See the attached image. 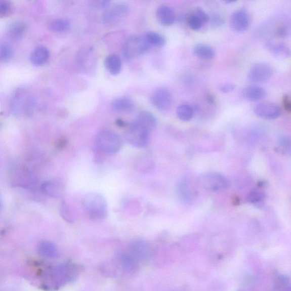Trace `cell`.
<instances>
[{
	"mask_svg": "<svg viewBox=\"0 0 291 291\" xmlns=\"http://www.w3.org/2000/svg\"><path fill=\"white\" fill-rule=\"evenodd\" d=\"M255 112L258 117L267 120H273L278 118L282 111L280 106L272 102H263L258 104Z\"/></svg>",
	"mask_w": 291,
	"mask_h": 291,
	"instance_id": "11",
	"label": "cell"
},
{
	"mask_svg": "<svg viewBox=\"0 0 291 291\" xmlns=\"http://www.w3.org/2000/svg\"><path fill=\"white\" fill-rule=\"evenodd\" d=\"M278 151L281 154H288L290 152V140L287 136H283L280 138L279 145L276 148Z\"/></svg>",
	"mask_w": 291,
	"mask_h": 291,
	"instance_id": "32",
	"label": "cell"
},
{
	"mask_svg": "<svg viewBox=\"0 0 291 291\" xmlns=\"http://www.w3.org/2000/svg\"><path fill=\"white\" fill-rule=\"evenodd\" d=\"M195 110L190 104L183 103L179 106L177 109L178 117L184 122L190 121L193 117Z\"/></svg>",
	"mask_w": 291,
	"mask_h": 291,
	"instance_id": "26",
	"label": "cell"
},
{
	"mask_svg": "<svg viewBox=\"0 0 291 291\" xmlns=\"http://www.w3.org/2000/svg\"><path fill=\"white\" fill-rule=\"evenodd\" d=\"M39 255L48 258H57L59 256L58 249L52 242L44 241L37 246Z\"/></svg>",
	"mask_w": 291,
	"mask_h": 291,
	"instance_id": "21",
	"label": "cell"
},
{
	"mask_svg": "<svg viewBox=\"0 0 291 291\" xmlns=\"http://www.w3.org/2000/svg\"><path fill=\"white\" fill-rule=\"evenodd\" d=\"M116 123L119 127H123L126 126V123L124 122L122 119H117Z\"/></svg>",
	"mask_w": 291,
	"mask_h": 291,
	"instance_id": "39",
	"label": "cell"
},
{
	"mask_svg": "<svg viewBox=\"0 0 291 291\" xmlns=\"http://www.w3.org/2000/svg\"><path fill=\"white\" fill-rule=\"evenodd\" d=\"M274 68L270 64L258 63L253 65L248 73V80L252 82H265L273 75Z\"/></svg>",
	"mask_w": 291,
	"mask_h": 291,
	"instance_id": "10",
	"label": "cell"
},
{
	"mask_svg": "<svg viewBox=\"0 0 291 291\" xmlns=\"http://www.w3.org/2000/svg\"><path fill=\"white\" fill-rule=\"evenodd\" d=\"M129 253L138 262L149 261L154 255L152 244L142 239H135L129 244Z\"/></svg>",
	"mask_w": 291,
	"mask_h": 291,
	"instance_id": "5",
	"label": "cell"
},
{
	"mask_svg": "<svg viewBox=\"0 0 291 291\" xmlns=\"http://www.w3.org/2000/svg\"><path fill=\"white\" fill-rule=\"evenodd\" d=\"M133 123L150 133L156 126V120L154 115L147 111L141 112Z\"/></svg>",
	"mask_w": 291,
	"mask_h": 291,
	"instance_id": "15",
	"label": "cell"
},
{
	"mask_svg": "<svg viewBox=\"0 0 291 291\" xmlns=\"http://www.w3.org/2000/svg\"><path fill=\"white\" fill-rule=\"evenodd\" d=\"M206 99L207 102L211 104H215L216 103V98L215 96L211 94H209L206 96Z\"/></svg>",
	"mask_w": 291,
	"mask_h": 291,
	"instance_id": "38",
	"label": "cell"
},
{
	"mask_svg": "<svg viewBox=\"0 0 291 291\" xmlns=\"http://www.w3.org/2000/svg\"><path fill=\"white\" fill-rule=\"evenodd\" d=\"M290 279L287 275L280 274L277 276L275 288L278 291H290Z\"/></svg>",
	"mask_w": 291,
	"mask_h": 291,
	"instance_id": "27",
	"label": "cell"
},
{
	"mask_svg": "<svg viewBox=\"0 0 291 291\" xmlns=\"http://www.w3.org/2000/svg\"><path fill=\"white\" fill-rule=\"evenodd\" d=\"M235 2V1H226V3H233Z\"/></svg>",
	"mask_w": 291,
	"mask_h": 291,
	"instance_id": "40",
	"label": "cell"
},
{
	"mask_svg": "<svg viewBox=\"0 0 291 291\" xmlns=\"http://www.w3.org/2000/svg\"><path fill=\"white\" fill-rule=\"evenodd\" d=\"M41 188L46 195L53 198L61 197L64 192V185L57 180H51L45 182Z\"/></svg>",
	"mask_w": 291,
	"mask_h": 291,
	"instance_id": "14",
	"label": "cell"
},
{
	"mask_svg": "<svg viewBox=\"0 0 291 291\" xmlns=\"http://www.w3.org/2000/svg\"><path fill=\"white\" fill-rule=\"evenodd\" d=\"M230 27L235 31L242 32L250 25V17L245 9H239L234 11L230 19Z\"/></svg>",
	"mask_w": 291,
	"mask_h": 291,
	"instance_id": "12",
	"label": "cell"
},
{
	"mask_svg": "<svg viewBox=\"0 0 291 291\" xmlns=\"http://www.w3.org/2000/svg\"><path fill=\"white\" fill-rule=\"evenodd\" d=\"M235 88H236V86L233 83L226 82L220 86L219 90L222 93L228 94L233 92L235 89Z\"/></svg>",
	"mask_w": 291,
	"mask_h": 291,
	"instance_id": "35",
	"label": "cell"
},
{
	"mask_svg": "<svg viewBox=\"0 0 291 291\" xmlns=\"http://www.w3.org/2000/svg\"><path fill=\"white\" fill-rule=\"evenodd\" d=\"M205 24L202 18L197 15L196 12L193 13L188 18V25L193 30H199Z\"/></svg>",
	"mask_w": 291,
	"mask_h": 291,
	"instance_id": "28",
	"label": "cell"
},
{
	"mask_svg": "<svg viewBox=\"0 0 291 291\" xmlns=\"http://www.w3.org/2000/svg\"><path fill=\"white\" fill-rule=\"evenodd\" d=\"M70 23L67 20L59 19L53 21L49 25V29L57 33H61L67 30L70 27Z\"/></svg>",
	"mask_w": 291,
	"mask_h": 291,
	"instance_id": "29",
	"label": "cell"
},
{
	"mask_svg": "<svg viewBox=\"0 0 291 291\" xmlns=\"http://www.w3.org/2000/svg\"><path fill=\"white\" fill-rule=\"evenodd\" d=\"M151 103L157 110L160 112H165L172 107L173 96L171 92L164 88L156 90L152 94Z\"/></svg>",
	"mask_w": 291,
	"mask_h": 291,
	"instance_id": "8",
	"label": "cell"
},
{
	"mask_svg": "<svg viewBox=\"0 0 291 291\" xmlns=\"http://www.w3.org/2000/svg\"><path fill=\"white\" fill-rule=\"evenodd\" d=\"M150 49L144 35H135L129 38L123 47L124 56L132 59L145 54Z\"/></svg>",
	"mask_w": 291,
	"mask_h": 291,
	"instance_id": "4",
	"label": "cell"
},
{
	"mask_svg": "<svg viewBox=\"0 0 291 291\" xmlns=\"http://www.w3.org/2000/svg\"><path fill=\"white\" fill-rule=\"evenodd\" d=\"M27 29L26 23L22 21L13 22L9 25L7 33L9 38L13 40L21 39L24 35Z\"/></svg>",
	"mask_w": 291,
	"mask_h": 291,
	"instance_id": "19",
	"label": "cell"
},
{
	"mask_svg": "<svg viewBox=\"0 0 291 291\" xmlns=\"http://www.w3.org/2000/svg\"><path fill=\"white\" fill-rule=\"evenodd\" d=\"M83 206L90 218L93 220H101L107 216V201L102 195L97 193H90L83 198Z\"/></svg>",
	"mask_w": 291,
	"mask_h": 291,
	"instance_id": "2",
	"label": "cell"
},
{
	"mask_svg": "<svg viewBox=\"0 0 291 291\" xmlns=\"http://www.w3.org/2000/svg\"><path fill=\"white\" fill-rule=\"evenodd\" d=\"M150 133L132 122L126 134L127 141L133 146L141 148L149 144Z\"/></svg>",
	"mask_w": 291,
	"mask_h": 291,
	"instance_id": "7",
	"label": "cell"
},
{
	"mask_svg": "<svg viewBox=\"0 0 291 291\" xmlns=\"http://www.w3.org/2000/svg\"><path fill=\"white\" fill-rule=\"evenodd\" d=\"M200 183L206 190L216 192L223 190L229 186V181L223 175L211 172L205 174L200 178Z\"/></svg>",
	"mask_w": 291,
	"mask_h": 291,
	"instance_id": "6",
	"label": "cell"
},
{
	"mask_svg": "<svg viewBox=\"0 0 291 291\" xmlns=\"http://www.w3.org/2000/svg\"><path fill=\"white\" fill-rule=\"evenodd\" d=\"M50 56V53L49 49L45 46H39L32 52L30 61L33 65L41 66L48 61Z\"/></svg>",
	"mask_w": 291,
	"mask_h": 291,
	"instance_id": "16",
	"label": "cell"
},
{
	"mask_svg": "<svg viewBox=\"0 0 291 291\" xmlns=\"http://www.w3.org/2000/svg\"><path fill=\"white\" fill-rule=\"evenodd\" d=\"M283 107L284 109L288 112H290L291 110V103L290 96L288 95H285L283 99Z\"/></svg>",
	"mask_w": 291,
	"mask_h": 291,
	"instance_id": "37",
	"label": "cell"
},
{
	"mask_svg": "<svg viewBox=\"0 0 291 291\" xmlns=\"http://www.w3.org/2000/svg\"><path fill=\"white\" fill-rule=\"evenodd\" d=\"M81 269L79 266L72 262L61 263L55 266L50 272L49 287L58 289L73 282L79 276Z\"/></svg>",
	"mask_w": 291,
	"mask_h": 291,
	"instance_id": "1",
	"label": "cell"
},
{
	"mask_svg": "<svg viewBox=\"0 0 291 291\" xmlns=\"http://www.w3.org/2000/svg\"><path fill=\"white\" fill-rule=\"evenodd\" d=\"M210 21L212 26L215 27H219L225 23V19L223 16L219 13H214L210 17Z\"/></svg>",
	"mask_w": 291,
	"mask_h": 291,
	"instance_id": "33",
	"label": "cell"
},
{
	"mask_svg": "<svg viewBox=\"0 0 291 291\" xmlns=\"http://www.w3.org/2000/svg\"><path fill=\"white\" fill-rule=\"evenodd\" d=\"M0 209H1V202H0Z\"/></svg>",
	"mask_w": 291,
	"mask_h": 291,
	"instance_id": "41",
	"label": "cell"
},
{
	"mask_svg": "<svg viewBox=\"0 0 291 291\" xmlns=\"http://www.w3.org/2000/svg\"><path fill=\"white\" fill-rule=\"evenodd\" d=\"M266 95V90L258 86H247L242 91L243 98L251 101L261 100L265 98Z\"/></svg>",
	"mask_w": 291,
	"mask_h": 291,
	"instance_id": "17",
	"label": "cell"
},
{
	"mask_svg": "<svg viewBox=\"0 0 291 291\" xmlns=\"http://www.w3.org/2000/svg\"><path fill=\"white\" fill-rule=\"evenodd\" d=\"M156 17L161 25L171 26L176 21V13L174 9L168 6H161L157 9Z\"/></svg>",
	"mask_w": 291,
	"mask_h": 291,
	"instance_id": "13",
	"label": "cell"
},
{
	"mask_svg": "<svg viewBox=\"0 0 291 291\" xmlns=\"http://www.w3.org/2000/svg\"><path fill=\"white\" fill-rule=\"evenodd\" d=\"M288 27L286 25H281L277 30V34L280 37H285L289 34Z\"/></svg>",
	"mask_w": 291,
	"mask_h": 291,
	"instance_id": "36",
	"label": "cell"
},
{
	"mask_svg": "<svg viewBox=\"0 0 291 291\" xmlns=\"http://www.w3.org/2000/svg\"><path fill=\"white\" fill-rule=\"evenodd\" d=\"M13 55L12 46L7 43L0 44V62H4L9 61Z\"/></svg>",
	"mask_w": 291,
	"mask_h": 291,
	"instance_id": "30",
	"label": "cell"
},
{
	"mask_svg": "<svg viewBox=\"0 0 291 291\" xmlns=\"http://www.w3.org/2000/svg\"><path fill=\"white\" fill-rule=\"evenodd\" d=\"M104 64L106 68L113 75H118L121 70V59L117 55H109L106 58Z\"/></svg>",
	"mask_w": 291,
	"mask_h": 291,
	"instance_id": "22",
	"label": "cell"
},
{
	"mask_svg": "<svg viewBox=\"0 0 291 291\" xmlns=\"http://www.w3.org/2000/svg\"><path fill=\"white\" fill-rule=\"evenodd\" d=\"M97 147L101 152L113 155L121 150L123 142L117 134L110 131L100 132L96 137Z\"/></svg>",
	"mask_w": 291,
	"mask_h": 291,
	"instance_id": "3",
	"label": "cell"
},
{
	"mask_svg": "<svg viewBox=\"0 0 291 291\" xmlns=\"http://www.w3.org/2000/svg\"><path fill=\"white\" fill-rule=\"evenodd\" d=\"M12 10V5L10 2L2 0L0 1V17L8 15Z\"/></svg>",
	"mask_w": 291,
	"mask_h": 291,
	"instance_id": "34",
	"label": "cell"
},
{
	"mask_svg": "<svg viewBox=\"0 0 291 291\" xmlns=\"http://www.w3.org/2000/svg\"><path fill=\"white\" fill-rule=\"evenodd\" d=\"M143 35L150 48L151 47L161 48L165 44L166 40L164 37L156 32H147Z\"/></svg>",
	"mask_w": 291,
	"mask_h": 291,
	"instance_id": "25",
	"label": "cell"
},
{
	"mask_svg": "<svg viewBox=\"0 0 291 291\" xmlns=\"http://www.w3.org/2000/svg\"><path fill=\"white\" fill-rule=\"evenodd\" d=\"M267 49L279 58H288L290 57V49L287 45L283 43H270L266 45Z\"/></svg>",
	"mask_w": 291,
	"mask_h": 291,
	"instance_id": "23",
	"label": "cell"
},
{
	"mask_svg": "<svg viewBox=\"0 0 291 291\" xmlns=\"http://www.w3.org/2000/svg\"><path fill=\"white\" fill-rule=\"evenodd\" d=\"M193 53L198 58L202 59H211L215 57V50L211 46L199 44L196 45L193 49Z\"/></svg>",
	"mask_w": 291,
	"mask_h": 291,
	"instance_id": "24",
	"label": "cell"
},
{
	"mask_svg": "<svg viewBox=\"0 0 291 291\" xmlns=\"http://www.w3.org/2000/svg\"><path fill=\"white\" fill-rule=\"evenodd\" d=\"M129 12V8L127 4L119 3L113 5L104 13L102 21L104 24L107 25L115 24L126 18Z\"/></svg>",
	"mask_w": 291,
	"mask_h": 291,
	"instance_id": "9",
	"label": "cell"
},
{
	"mask_svg": "<svg viewBox=\"0 0 291 291\" xmlns=\"http://www.w3.org/2000/svg\"><path fill=\"white\" fill-rule=\"evenodd\" d=\"M265 193L259 189H255L249 193L247 196V201L252 204L258 205L261 204L264 200Z\"/></svg>",
	"mask_w": 291,
	"mask_h": 291,
	"instance_id": "31",
	"label": "cell"
},
{
	"mask_svg": "<svg viewBox=\"0 0 291 291\" xmlns=\"http://www.w3.org/2000/svg\"><path fill=\"white\" fill-rule=\"evenodd\" d=\"M112 109L119 113H131L135 108V103L130 98H119L114 100L112 104Z\"/></svg>",
	"mask_w": 291,
	"mask_h": 291,
	"instance_id": "20",
	"label": "cell"
},
{
	"mask_svg": "<svg viewBox=\"0 0 291 291\" xmlns=\"http://www.w3.org/2000/svg\"><path fill=\"white\" fill-rule=\"evenodd\" d=\"M117 260L120 266L126 271L132 272L137 269L138 262L129 253H119Z\"/></svg>",
	"mask_w": 291,
	"mask_h": 291,
	"instance_id": "18",
	"label": "cell"
}]
</instances>
